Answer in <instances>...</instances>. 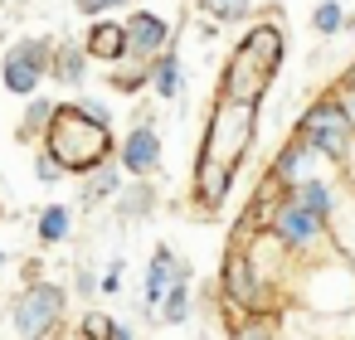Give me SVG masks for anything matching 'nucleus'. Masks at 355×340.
<instances>
[{"label":"nucleus","instance_id":"obj_22","mask_svg":"<svg viewBox=\"0 0 355 340\" xmlns=\"http://www.w3.org/2000/svg\"><path fill=\"white\" fill-rule=\"evenodd\" d=\"M54 112H59V102H49V98H30V107H25V122H20V132L30 136V132H49V122H54Z\"/></svg>","mask_w":355,"mask_h":340},{"label":"nucleus","instance_id":"obj_16","mask_svg":"<svg viewBox=\"0 0 355 340\" xmlns=\"http://www.w3.org/2000/svg\"><path fill=\"white\" fill-rule=\"evenodd\" d=\"M224 292L234 296V306H258V301H253V277H248V258H243V253H229V262H224Z\"/></svg>","mask_w":355,"mask_h":340},{"label":"nucleus","instance_id":"obj_4","mask_svg":"<svg viewBox=\"0 0 355 340\" xmlns=\"http://www.w3.org/2000/svg\"><path fill=\"white\" fill-rule=\"evenodd\" d=\"M253 141V102H234L224 98L209 117V132H205V161H219V165H239L243 151Z\"/></svg>","mask_w":355,"mask_h":340},{"label":"nucleus","instance_id":"obj_20","mask_svg":"<svg viewBox=\"0 0 355 340\" xmlns=\"http://www.w3.org/2000/svg\"><path fill=\"white\" fill-rule=\"evenodd\" d=\"M287 195H292V199H297V204H306V209H316V214H321V219H326V214H331V190H326V185H321V180H297V185H292V190H287Z\"/></svg>","mask_w":355,"mask_h":340},{"label":"nucleus","instance_id":"obj_19","mask_svg":"<svg viewBox=\"0 0 355 340\" xmlns=\"http://www.w3.org/2000/svg\"><path fill=\"white\" fill-rule=\"evenodd\" d=\"M345 25H350V15H345L340 0H321V6L311 10V30H316V35H340Z\"/></svg>","mask_w":355,"mask_h":340},{"label":"nucleus","instance_id":"obj_14","mask_svg":"<svg viewBox=\"0 0 355 340\" xmlns=\"http://www.w3.org/2000/svg\"><path fill=\"white\" fill-rule=\"evenodd\" d=\"M311 156H316V146H306V141L297 136V141H292V146H287V151L272 161V170H268V175H272L277 185H287V190H292L297 180H306V165H311Z\"/></svg>","mask_w":355,"mask_h":340},{"label":"nucleus","instance_id":"obj_5","mask_svg":"<svg viewBox=\"0 0 355 340\" xmlns=\"http://www.w3.org/2000/svg\"><path fill=\"white\" fill-rule=\"evenodd\" d=\"M49 64H54V39H15L0 59V83L15 98H35L40 83L49 78Z\"/></svg>","mask_w":355,"mask_h":340},{"label":"nucleus","instance_id":"obj_21","mask_svg":"<svg viewBox=\"0 0 355 340\" xmlns=\"http://www.w3.org/2000/svg\"><path fill=\"white\" fill-rule=\"evenodd\" d=\"M69 219H73V214H69L64 204H49V209L40 214V243H64V238H69Z\"/></svg>","mask_w":355,"mask_h":340},{"label":"nucleus","instance_id":"obj_2","mask_svg":"<svg viewBox=\"0 0 355 340\" xmlns=\"http://www.w3.org/2000/svg\"><path fill=\"white\" fill-rule=\"evenodd\" d=\"M277 69H282V25L263 20V25H253V30L234 44L229 73H224V98H234V102H258V98L268 93V83L277 78Z\"/></svg>","mask_w":355,"mask_h":340},{"label":"nucleus","instance_id":"obj_33","mask_svg":"<svg viewBox=\"0 0 355 340\" xmlns=\"http://www.w3.org/2000/svg\"><path fill=\"white\" fill-rule=\"evenodd\" d=\"M345 83H355V64H350V73H345Z\"/></svg>","mask_w":355,"mask_h":340},{"label":"nucleus","instance_id":"obj_28","mask_svg":"<svg viewBox=\"0 0 355 340\" xmlns=\"http://www.w3.org/2000/svg\"><path fill=\"white\" fill-rule=\"evenodd\" d=\"M151 209V185H132V195L122 199V214H146Z\"/></svg>","mask_w":355,"mask_h":340},{"label":"nucleus","instance_id":"obj_1","mask_svg":"<svg viewBox=\"0 0 355 340\" xmlns=\"http://www.w3.org/2000/svg\"><path fill=\"white\" fill-rule=\"evenodd\" d=\"M44 151L69 175H88V170L107 165V156H112V127H107L103 102L78 98L73 107H59L54 122H49V132H44Z\"/></svg>","mask_w":355,"mask_h":340},{"label":"nucleus","instance_id":"obj_12","mask_svg":"<svg viewBox=\"0 0 355 340\" xmlns=\"http://www.w3.org/2000/svg\"><path fill=\"white\" fill-rule=\"evenodd\" d=\"M229 180H234V165H219V161H205L200 156V170H195V199L205 209H219L224 195H229Z\"/></svg>","mask_w":355,"mask_h":340},{"label":"nucleus","instance_id":"obj_23","mask_svg":"<svg viewBox=\"0 0 355 340\" xmlns=\"http://www.w3.org/2000/svg\"><path fill=\"white\" fill-rule=\"evenodd\" d=\"M185 316H190V282H171V292H166V306H161V321L180 325Z\"/></svg>","mask_w":355,"mask_h":340},{"label":"nucleus","instance_id":"obj_31","mask_svg":"<svg viewBox=\"0 0 355 340\" xmlns=\"http://www.w3.org/2000/svg\"><path fill=\"white\" fill-rule=\"evenodd\" d=\"M117 282H122V262H112V267H107V277H103V292H117Z\"/></svg>","mask_w":355,"mask_h":340},{"label":"nucleus","instance_id":"obj_8","mask_svg":"<svg viewBox=\"0 0 355 340\" xmlns=\"http://www.w3.org/2000/svg\"><path fill=\"white\" fill-rule=\"evenodd\" d=\"M272 238L287 243V248H311L321 238V214L297 204L292 195H282V204L272 209Z\"/></svg>","mask_w":355,"mask_h":340},{"label":"nucleus","instance_id":"obj_6","mask_svg":"<svg viewBox=\"0 0 355 340\" xmlns=\"http://www.w3.org/2000/svg\"><path fill=\"white\" fill-rule=\"evenodd\" d=\"M64 316V287L54 282H30V292L15 301V330L20 340H44Z\"/></svg>","mask_w":355,"mask_h":340},{"label":"nucleus","instance_id":"obj_15","mask_svg":"<svg viewBox=\"0 0 355 340\" xmlns=\"http://www.w3.org/2000/svg\"><path fill=\"white\" fill-rule=\"evenodd\" d=\"M180 88H185V64H180L175 49H166L161 59H151V93L156 98H180Z\"/></svg>","mask_w":355,"mask_h":340},{"label":"nucleus","instance_id":"obj_27","mask_svg":"<svg viewBox=\"0 0 355 340\" xmlns=\"http://www.w3.org/2000/svg\"><path fill=\"white\" fill-rule=\"evenodd\" d=\"M35 175H40L44 185H54V180L64 175V165H59V161H54V156H49V151L40 146V156H35Z\"/></svg>","mask_w":355,"mask_h":340},{"label":"nucleus","instance_id":"obj_7","mask_svg":"<svg viewBox=\"0 0 355 340\" xmlns=\"http://www.w3.org/2000/svg\"><path fill=\"white\" fill-rule=\"evenodd\" d=\"M127 44H132V59H141V64H151V59H161L171 44H175V25L161 15V10H132L127 15Z\"/></svg>","mask_w":355,"mask_h":340},{"label":"nucleus","instance_id":"obj_9","mask_svg":"<svg viewBox=\"0 0 355 340\" xmlns=\"http://www.w3.org/2000/svg\"><path fill=\"white\" fill-rule=\"evenodd\" d=\"M83 49H88V59H98V64H122V59H132L127 20H112V15L93 20L88 35H83Z\"/></svg>","mask_w":355,"mask_h":340},{"label":"nucleus","instance_id":"obj_26","mask_svg":"<svg viewBox=\"0 0 355 340\" xmlns=\"http://www.w3.org/2000/svg\"><path fill=\"white\" fill-rule=\"evenodd\" d=\"M117 190H122L117 170H112V165H103V170H98V180H93V190H88V199H103V195H117Z\"/></svg>","mask_w":355,"mask_h":340},{"label":"nucleus","instance_id":"obj_10","mask_svg":"<svg viewBox=\"0 0 355 340\" xmlns=\"http://www.w3.org/2000/svg\"><path fill=\"white\" fill-rule=\"evenodd\" d=\"M117 161H122V170H132V175H151V170L161 165V136H156V127L137 122V127L127 132Z\"/></svg>","mask_w":355,"mask_h":340},{"label":"nucleus","instance_id":"obj_3","mask_svg":"<svg viewBox=\"0 0 355 340\" xmlns=\"http://www.w3.org/2000/svg\"><path fill=\"white\" fill-rule=\"evenodd\" d=\"M350 132H355V117L345 112V102L331 93V98H316L302 117H297V136L306 146H316V156L326 161H345L350 151Z\"/></svg>","mask_w":355,"mask_h":340},{"label":"nucleus","instance_id":"obj_24","mask_svg":"<svg viewBox=\"0 0 355 340\" xmlns=\"http://www.w3.org/2000/svg\"><path fill=\"white\" fill-rule=\"evenodd\" d=\"M112 330H117V321H112L107 311H88V316L78 321V335H83V340H112Z\"/></svg>","mask_w":355,"mask_h":340},{"label":"nucleus","instance_id":"obj_32","mask_svg":"<svg viewBox=\"0 0 355 340\" xmlns=\"http://www.w3.org/2000/svg\"><path fill=\"white\" fill-rule=\"evenodd\" d=\"M112 340H132V330H127V325L117 321V330H112Z\"/></svg>","mask_w":355,"mask_h":340},{"label":"nucleus","instance_id":"obj_17","mask_svg":"<svg viewBox=\"0 0 355 340\" xmlns=\"http://www.w3.org/2000/svg\"><path fill=\"white\" fill-rule=\"evenodd\" d=\"M117 73H112V88L117 93H137V88H151V64H141V59H122V64H112Z\"/></svg>","mask_w":355,"mask_h":340},{"label":"nucleus","instance_id":"obj_11","mask_svg":"<svg viewBox=\"0 0 355 340\" xmlns=\"http://www.w3.org/2000/svg\"><path fill=\"white\" fill-rule=\"evenodd\" d=\"M171 282H175V253L161 243V248H156V258H151V267H146V292H141V311H146V316H156V311H161V301H166Z\"/></svg>","mask_w":355,"mask_h":340},{"label":"nucleus","instance_id":"obj_13","mask_svg":"<svg viewBox=\"0 0 355 340\" xmlns=\"http://www.w3.org/2000/svg\"><path fill=\"white\" fill-rule=\"evenodd\" d=\"M49 78H59V83H69V88H83V78H88V49H83V44H69V39H54Z\"/></svg>","mask_w":355,"mask_h":340},{"label":"nucleus","instance_id":"obj_30","mask_svg":"<svg viewBox=\"0 0 355 340\" xmlns=\"http://www.w3.org/2000/svg\"><path fill=\"white\" fill-rule=\"evenodd\" d=\"M336 98H340V102H345V112L355 117V83H345V78H340V83H336Z\"/></svg>","mask_w":355,"mask_h":340},{"label":"nucleus","instance_id":"obj_29","mask_svg":"<svg viewBox=\"0 0 355 340\" xmlns=\"http://www.w3.org/2000/svg\"><path fill=\"white\" fill-rule=\"evenodd\" d=\"M234 340H272V335H268V321L253 316V321H239L234 325Z\"/></svg>","mask_w":355,"mask_h":340},{"label":"nucleus","instance_id":"obj_25","mask_svg":"<svg viewBox=\"0 0 355 340\" xmlns=\"http://www.w3.org/2000/svg\"><path fill=\"white\" fill-rule=\"evenodd\" d=\"M78 6V15H88V20H103V15H112L117 6H132V0H73Z\"/></svg>","mask_w":355,"mask_h":340},{"label":"nucleus","instance_id":"obj_18","mask_svg":"<svg viewBox=\"0 0 355 340\" xmlns=\"http://www.w3.org/2000/svg\"><path fill=\"white\" fill-rule=\"evenodd\" d=\"M195 6H200L209 20H219V25H239V20H248L253 0H195Z\"/></svg>","mask_w":355,"mask_h":340}]
</instances>
